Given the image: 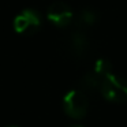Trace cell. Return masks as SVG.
<instances>
[{
    "label": "cell",
    "instance_id": "obj_1",
    "mask_svg": "<svg viewBox=\"0 0 127 127\" xmlns=\"http://www.w3.org/2000/svg\"><path fill=\"white\" fill-rule=\"evenodd\" d=\"M100 92L111 102L122 104L127 101V82L113 72L102 79Z\"/></svg>",
    "mask_w": 127,
    "mask_h": 127
},
{
    "label": "cell",
    "instance_id": "obj_2",
    "mask_svg": "<svg viewBox=\"0 0 127 127\" xmlns=\"http://www.w3.org/2000/svg\"><path fill=\"white\" fill-rule=\"evenodd\" d=\"M64 112L74 119H82L89 108V100L86 93L79 89L70 90L63 98Z\"/></svg>",
    "mask_w": 127,
    "mask_h": 127
},
{
    "label": "cell",
    "instance_id": "obj_3",
    "mask_svg": "<svg viewBox=\"0 0 127 127\" xmlns=\"http://www.w3.org/2000/svg\"><path fill=\"white\" fill-rule=\"evenodd\" d=\"M47 18L58 28H66L74 21V12L68 4L63 1H55L48 7Z\"/></svg>",
    "mask_w": 127,
    "mask_h": 127
},
{
    "label": "cell",
    "instance_id": "obj_4",
    "mask_svg": "<svg viewBox=\"0 0 127 127\" xmlns=\"http://www.w3.org/2000/svg\"><path fill=\"white\" fill-rule=\"evenodd\" d=\"M41 26V18L36 10H23L14 19V29L18 33H34Z\"/></svg>",
    "mask_w": 127,
    "mask_h": 127
},
{
    "label": "cell",
    "instance_id": "obj_5",
    "mask_svg": "<svg viewBox=\"0 0 127 127\" xmlns=\"http://www.w3.org/2000/svg\"><path fill=\"white\" fill-rule=\"evenodd\" d=\"M68 49L72 56L75 58H83L89 51V38L86 36L85 30L75 29L70 36Z\"/></svg>",
    "mask_w": 127,
    "mask_h": 127
},
{
    "label": "cell",
    "instance_id": "obj_6",
    "mask_svg": "<svg viewBox=\"0 0 127 127\" xmlns=\"http://www.w3.org/2000/svg\"><path fill=\"white\" fill-rule=\"evenodd\" d=\"M104 78H101L98 74H96L94 71H89L81 78L79 81V90H82L83 93L86 92H94V90H100V86Z\"/></svg>",
    "mask_w": 127,
    "mask_h": 127
},
{
    "label": "cell",
    "instance_id": "obj_7",
    "mask_svg": "<svg viewBox=\"0 0 127 127\" xmlns=\"http://www.w3.org/2000/svg\"><path fill=\"white\" fill-rule=\"evenodd\" d=\"M97 12L92 8H83L82 11H79V14L75 18V25L77 29L85 30L86 28H90L97 22Z\"/></svg>",
    "mask_w": 127,
    "mask_h": 127
},
{
    "label": "cell",
    "instance_id": "obj_8",
    "mask_svg": "<svg viewBox=\"0 0 127 127\" xmlns=\"http://www.w3.org/2000/svg\"><path fill=\"white\" fill-rule=\"evenodd\" d=\"M93 71L98 74L101 78H105L107 75L112 74V64L107 59H97L96 63H94Z\"/></svg>",
    "mask_w": 127,
    "mask_h": 127
},
{
    "label": "cell",
    "instance_id": "obj_9",
    "mask_svg": "<svg viewBox=\"0 0 127 127\" xmlns=\"http://www.w3.org/2000/svg\"><path fill=\"white\" fill-rule=\"evenodd\" d=\"M71 127H82V126H71Z\"/></svg>",
    "mask_w": 127,
    "mask_h": 127
},
{
    "label": "cell",
    "instance_id": "obj_10",
    "mask_svg": "<svg viewBox=\"0 0 127 127\" xmlns=\"http://www.w3.org/2000/svg\"><path fill=\"white\" fill-rule=\"evenodd\" d=\"M12 127H15V126H12Z\"/></svg>",
    "mask_w": 127,
    "mask_h": 127
}]
</instances>
